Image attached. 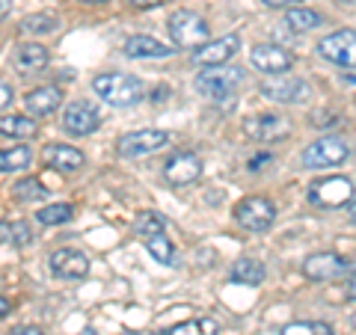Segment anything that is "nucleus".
<instances>
[{"instance_id":"nucleus-43","label":"nucleus","mask_w":356,"mask_h":335,"mask_svg":"<svg viewBox=\"0 0 356 335\" xmlns=\"http://www.w3.org/2000/svg\"><path fill=\"white\" fill-rule=\"evenodd\" d=\"M341 3H348V6H353V0H341Z\"/></svg>"},{"instance_id":"nucleus-38","label":"nucleus","mask_w":356,"mask_h":335,"mask_svg":"<svg viewBox=\"0 0 356 335\" xmlns=\"http://www.w3.org/2000/svg\"><path fill=\"white\" fill-rule=\"evenodd\" d=\"M13 335H44L39 327H18V329H13Z\"/></svg>"},{"instance_id":"nucleus-23","label":"nucleus","mask_w":356,"mask_h":335,"mask_svg":"<svg viewBox=\"0 0 356 335\" xmlns=\"http://www.w3.org/2000/svg\"><path fill=\"white\" fill-rule=\"evenodd\" d=\"M0 243H9V247H30L33 231H30L27 222H21V220H3L0 222Z\"/></svg>"},{"instance_id":"nucleus-40","label":"nucleus","mask_w":356,"mask_h":335,"mask_svg":"<svg viewBox=\"0 0 356 335\" xmlns=\"http://www.w3.org/2000/svg\"><path fill=\"white\" fill-rule=\"evenodd\" d=\"M13 13V0H0V21Z\"/></svg>"},{"instance_id":"nucleus-27","label":"nucleus","mask_w":356,"mask_h":335,"mask_svg":"<svg viewBox=\"0 0 356 335\" xmlns=\"http://www.w3.org/2000/svg\"><path fill=\"white\" fill-rule=\"evenodd\" d=\"M166 335H220V327L214 318H191V320L175 323Z\"/></svg>"},{"instance_id":"nucleus-13","label":"nucleus","mask_w":356,"mask_h":335,"mask_svg":"<svg viewBox=\"0 0 356 335\" xmlns=\"http://www.w3.org/2000/svg\"><path fill=\"white\" fill-rule=\"evenodd\" d=\"M163 175L172 187H184L193 184L202 175V158L196 152H175L170 161L163 163Z\"/></svg>"},{"instance_id":"nucleus-39","label":"nucleus","mask_w":356,"mask_h":335,"mask_svg":"<svg viewBox=\"0 0 356 335\" xmlns=\"http://www.w3.org/2000/svg\"><path fill=\"white\" fill-rule=\"evenodd\" d=\"M267 6H273V9H280V6H297L300 0H264Z\"/></svg>"},{"instance_id":"nucleus-1","label":"nucleus","mask_w":356,"mask_h":335,"mask_svg":"<svg viewBox=\"0 0 356 335\" xmlns=\"http://www.w3.org/2000/svg\"><path fill=\"white\" fill-rule=\"evenodd\" d=\"M95 95H102L107 104L113 107H134L146 98V86H143L140 77L125 74V72H107L98 74L92 81Z\"/></svg>"},{"instance_id":"nucleus-17","label":"nucleus","mask_w":356,"mask_h":335,"mask_svg":"<svg viewBox=\"0 0 356 335\" xmlns=\"http://www.w3.org/2000/svg\"><path fill=\"white\" fill-rule=\"evenodd\" d=\"M42 163L48 170L57 172H77L83 166V152H77L72 146H60V142H51V146L42 149Z\"/></svg>"},{"instance_id":"nucleus-36","label":"nucleus","mask_w":356,"mask_h":335,"mask_svg":"<svg viewBox=\"0 0 356 335\" xmlns=\"http://www.w3.org/2000/svg\"><path fill=\"white\" fill-rule=\"evenodd\" d=\"M270 161H273V154H267V152H264V154H259V158H252V161L247 163V170L259 172V170H261V163H270Z\"/></svg>"},{"instance_id":"nucleus-28","label":"nucleus","mask_w":356,"mask_h":335,"mask_svg":"<svg viewBox=\"0 0 356 335\" xmlns=\"http://www.w3.org/2000/svg\"><path fill=\"white\" fill-rule=\"evenodd\" d=\"M146 250L154 255V261H161L163 267H175V247H172V240L166 238V234H152V238H146Z\"/></svg>"},{"instance_id":"nucleus-16","label":"nucleus","mask_w":356,"mask_h":335,"mask_svg":"<svg viewBox=\"0 0 356 335\" xmlns=\"http://www.w3.org/2000/svg\"><path fill=\"white\" fill-rule=\"evenodd\" d=\"M51 273L60 279H83L89 273V259L81 250H57L51 252Z\"/></svg>"},{"instance_id":"nucleus-20","label":"nucleus","mask_w":356,"mask_h":335,"mask_svg":"<svg viewBox=\"0 0 356 335\" xmlns=\"http://www.w3.org/2000/svg\"><path fill=\"white\" fill-rule=\"evenodd\" d=\"M175 48H166L163 42L152 39V36H131L125 42V54L131 60H161V57H170Z\"/></svg>"},{"instance_id":"nucleus-14","label":"nucleus","mask_w":356,"mask_h":335,"mask_svg":"<svg viewBox=\"0 0 356 335\" xmlns=\"http://www.w3.org/2000/svg\"><path fill=\"white\" fill-rule=\"evenodd\" d=\"M250 63L261 74H285V72H291L294 57L285 48H276V44H255L250 51Z\"/></svg>"},{"instance_id":"nucleus-10","label":"nucleus","mask_w":356,"mask_h":335,"mask_svg":"<svg viewBox=\"0 0 356 335\" xmlns=\"http://www.w3.org/2000/svg\"><path fill=\"white\" fill-rule=\"evenodd\" d=\"M318 54L336 65H348L353 69V60H356V33L348 30H339V33H330L318 42Z\"/></svg>"},{"instance_id":"nucleus-33","label":"nucleus","mask_w":356,"mask_h":335,"mask_svg":"<svg viewBox=\"0 0 356 335\" xmlns=\"http://www.w3.org/2000/svg\"><path fill=\"white\" fill-rule=\"evenodd\" d=\"M13 86H9L6 81H0V110H3V107H9V104H13Z\"/></svg>"},{"instance_id":"nucleus-4","label":"nucleus","mask_w":356,"mask_h":335,"mask_svg":"<svg viewBox=\"0 0 356 335\" xmlns=\"http://www.w3.org/2000/svg\"><path fill=\"white\" fill-rule=\"evenodd\" d=\"M166 27H170L172 44H178V48H199L202 42H208V21L199 13H191V9L172 13Z\"/></svg>"},{"instance_id":"nucleus-24","label":"nucleus","mask_w":356,"mask_h":335,"mask_svg":"<svg viewBox=\"0 0 356 335\" xmlns=\"http://www.w3.org/2000/svg\"><path fill=\"white\" fill-rule=\"evenodd\" d=\"M285 24L291 27L294 33H309V30H315L324 24V18H321L315 9H303V6H294V9H288V15H285Z\"/></svg>"},{"instance_id":"nucleus-31","label":"nucleus","mask_w":356,"mask_h":335,"mask_svg":"<svg viewBox=\"0 0 356 335\" xmlns=\"http://www.w3.org/2000/svg\"><path fill=\"white\" fill-rule=\"evenodd\" d=\"M74 217V208L72 205H48V208H42L36 211V220L42 222V226H63V222H69Z\"/></svg>"},{"instance_id":"nucleus-26","label":"nucleus","mask_w":356,"mask_h":335,"mask_svg":"<svg viewBox=\"0 0 356 335\" xmlns=\"http://www.w3.org/2000/svg\"><path fill=\"white\" fill-rule=\"evenodd\" d=\"M30 161H33V152L27 146L0 149V172H21L30 166Z\"/></svg>"},{"instance_id":"nucleus-3","label":"nucleus","mask_w":356,"mask_h":335,"mask_svg":"<svg viewBox=\"0 0 356 335\" xmlns=\"http://www.w3.org/2000/svg\"><path fill=\"white\" fill-rule=\"evenodd\" d=\"M243 83V69H235V65H208L205 72L196 74L193 89L205 98H226Z\"/></svg>"},{"instance_id":"nucleus-41","label":"nucleus","mask_w":356,"mask_h":335,"mask_svg":"<svg viewBox=\"0 0 356 335\" xmlns=\"http://www.w3.org/2000/svg\"><path fill=\"white\" fill-rule=\"evenodd\" d=\"M6 315H9V300L0 297V318H6Z\"/></svg>"},{"instance_id":"nucleus-25","label":"nucleus","mask_w":356,"mask_h":335,"mask_svg":"<svg viewBox=\"0 0 356 335\" xmlns=\"http://www.w3.org/2000/svg\"><path fill=\"white\" fill-rule=\"evenodd\" d=\"M21 30L30 33V36H48V33L60 30V15L54 13H39V15H27L21 21Z\"/></svg>"},{"instance_id":"nucleus-22","label":"nucleus","mask_w":356,"mask_h":335,"mask_svg":"<svg viewBox=\"0 0 356 335\" xmlns=\"http://www.w3.org/2000/svg\"><path fill=\"white\" fill-rule=\"evenodd\" d=\"M36 119H27V116H0V133L3 137H15V140H30L36 137Z\"/></svg>"},{"instance_id":"nucleus-32","label":"nucleus","mask_w":356,"mask_h":335,"mask_svg":"<svg viewBox=\"0 0 356 335\" xmlns=\"http://www.w3.org/2000/svg\"><path fill=\"white\" fill-rule=\"evenodd\" d=\"M341 122V113H336V110H318V113H312V125L315 128H332Z\"/></svg>"},{"instance_id":"nucleus-9","label":"nucleus","mask_w":356,"mask_h":335,"mask_svg":"<svg viewBox=\"0 0 356 335\" xmlns=\"http://www.w3.org/2000/svg\"><path fill=\"white\" fill-rule=\"evenodd\" d=\"M350 270H353V261L339 252H318L303 261V276L312 279V282H332V279H339L344 273L350 276Z\"/></svg>"},{"instance_id":"nucleus-19","label":"nucleus","mask_w":356,"mask_h":335,"mask_svg":"<svg viewBox=\"0 0 356 335\" xmlns=\"http://www.w3.org/2000/svg\"><path fill=\"white\" fill-rule=\"evenodd\" d=\"M60 101H63V89L57 86H36L24 95V107L30 116H48L60 107Z\"/></svg>"},{"instance_id":"nucleus-21","label":"nucleus","mask_w":356,"mask_h":335,"mask_svg":"<svg viewBox=\"0 0 356 335\" xmlns=\"http://www.w3.org/2000/svg\"><path fill=\"white\" fill-rule=\"evenodd\" d=\"M264 276H267L264 264H261V261H255V259H238L235 264H232V270H229V279H232V282H235V285H250V288L261 285V282H264Z\"/></svg>"},{"instance_id":"nucleus-12","label":"nucleus","mask_w":356,"mask_h":335,"mask_svg":"<svg viewBox=\"0 0 356 335\" xmlns=\"http://www.w3.org/2000/svg\"><path fill=\"white\" fill-rule=\"evenodd\" d=\"M243 131L255 142H280L285 137H291V122L280 113H259L243 125Z\"/></svg>"},{"instance_id":"nucleus-44","label":"nucleus","mask_w":356,"mask_h":335,"mask_svg":"<svg viewBox=\"0 0 356 335\" xmlns=\"http://www.w3.org/2000/svg\"><path fill=\"white\" fill-rule=\"evenodd\" d=\"M86 335H95V332H92V329H86Z\"/></svg>"},{"instance_id":"nucleus-8","label":"nucleus","mask_w":356,"mask_h":335,"mask_svg":"<svg viewBox=\"0 0 356 335\" xmlns=\"http://www.w3.org/2000/svg\"><path fill=\"white\" fill-rule=\"evenodd\" d=\"M350 199H353V184L350 178H341V175L321 178V181L309 187V202L318 208H339V205H348Z\"/></svg>"},{"instance_id":"nucleus-35","label":"nucleus","mask_w":356,"mask_h":335,"mask_svg":"<svg viewBox=\"0 0 356 335\" xmlns=\"http://www.w3.org/2000/svg\"><path fill=\"white\" fill-rule=\"evenodd\" d=\"M125 3L134 9H152V6H163L166 0H125Z\"/></svg>"},{"instance_id":"nucleus-15","label":"nucleus","mask_w":356,"mask_h":335,"mask_svg":"<svg viewBox=\"0 0 356 335\" xmlns=\"http://www.w3.org/2000/svg\"><path fill=\"white\" fill-rule=\"evenodd\" d=\"M241 39L238 36H222V39H208L193 51V63L199 65H226L238 54Z\"/></svg>"},{"instance_id":"nucleus-2","label":"nucleus","mask_w":356,"mask_h":335,"mask_svg":"<svg viewBox=\"0 0 356 335\" xmlns=\"http://www.w3.org/2000/svg\"><path fill=\"white\" fill-rule=\"evenodd\" d=\"M348 158H350V142L344 137H339V133L321 137L303 149L306 170H332V166H341Z\"/></svg>"},{"instance_id":"nucleus-42","label":"nucleus","mask_w":356,"mask_h":335,"mask_svg":"<svg viewBox=\"0 0 356 335\" xmlns=\"http://www.w3.org/2000/svg\"><path fill=\"white\" fill-rule=\"evenodd\" d=\"M81 3H107V0H81Z\"/></svg>"},{"instance_id":"nucleus-30","label":"nucleus","mask_w":356,"mask_h":335,"mask_svg":"<svg viewBox=\"0 0 356 335\" xmlns=\"http://www.w3.org/2000/svg\"><path fill=\"white\" fill-rule=\"evenodd\" d=\"M13 196L18 202H42V199L48 196V190H44V184L36 181V178H24V181H18L13 187Z\"/></svg>"},{"instance_id":"nucleus-18","label":"nucleus","mask_w":356,"mask_h":335,"mask_svg":"<svg viewBox=\"0 0 356 335\" xmlns=\"http://www.w3.org/2000/svg\"><path fill=\"white\" fill-rule=\"evenodd\" d=\"M13 65L18 74H33V72H42L48 65V48H42L39 42H24L18 44L15 54H13Z\"/></svg>"},{"instance_id":"nucleus-5","label":"nucleus","mask_w":356,"mask_h":335,"mask_svg":"<svg viewBox=\"0 0 356 335\" xmlns=\"http://www.w3.org/2000/svg\"><path fill=\"white\" fill-rule=\"evenodd\" d=\"M261 95L276 104H303L312 95L309 83L294 74H267L261 81Z\"/></svg>"},{"instance_id":"nucleus-37","label":"nucleus","mask_w":356,"mask_h":335,"mask_svg":"<svg viewBox=\"0 0 356 335\" xmlns=\"http://www.w3.org/2000/svg\"><path fill=\"white\" fill-rule=\"evenodd\" d=\"M312 335H332L330 323H312Z\"/></svg>"},{"instance_id":"nucleus-34","label":"nucleus","mask_w":356,"mask_h":335,"mask_svg":"<svg viewBox=\"0 0 356 335\" xmlns=\"http://www.w3.org/2000/svg\"><path fill=\"white\" fill-rule=\"evenodd\" d=\"M282 335H312V323H291L282 329Z\"/></svg>"},{"instance_id":"nucleus-11","label":"nucleus","mask_w":356,"mask_h":335,"mask_svg":"<svg viewBox=\"0 0 356 335\" xmlns=\"http://www.w3.org/2000/svg\"><path fill=\"white\" fill-rule=\"evenodd\" d=\"M102 128V113L89 101H74L63 110V131L72 137H89Z\"/></svg>"},{"instance_id":"nucleus-7","label":"nucleus","mask_w":356,"mask_h":335,"mask_svg":"<svg viewBox=\"0 0 356 335\" xmlns=\"http://www.w3.org/2000/svg\"><path fill=\"white\" fill-rule=\"evenodd\" d=\"M170 146V133L166 131H154V128H143V131H131L116 142L119 158H146Z\"/></svg>"},{"instance_id":"nucleus-6","label":"nucleus","mask_w":356,"mask_h":335,"mask_svg":"<svg viewBox=\"0 0 356 335\" xmlns=\"http://www.w3.org/2000/svg\"><path fill=\"white\" fill-rule=\"evenodd\" d=\"M235 220L247 231H267L276 220V205L264 196H247L235 205Z\"/></svg>"},{"instance_id":"nucleus-29","label":"nucleus","mask_w":356,"mask_h":335,"mask_svg":"<svg viewBox=\"0 0 356 335\" xmlns=\"http://www.w3.org/2000/svg\"><path fill=\"white\" fill-rule=\"evenodd\" d=\"M163 229H166V222L158 211H140L137 220H134V234H140L143 240L152 238V234H161Z\"/></svg>"}]
</instances>
